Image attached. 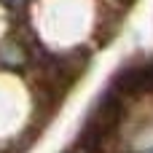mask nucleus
Masks as SVG:
<instances>
[{
	"mask_svg": "<svg viewBox=\"0 0 153 153\" xmlns=\"http://www.w3.org/2000/svg\"><path fill=\"white\" fill-rule=\"evenodd\" d=\"M143 153H153V145H151V148H145V151H143Z\"/></svg>",
	"mask_w": 153,
	"mask_h": 153,
	"instance_id": "nucleus-4",
	"label": "nucleus"
},
{
	"mask_svg": "<svg viewBox=\"0 0 153 153\" xmlns=\"http://www.w3.org/2000/svg\"><path fill=\"white\" fill-rule=\"evenodd\" d=\"M0 56H3V62H8V65H13V67L24 65V59H27L24 48H22V46H16V43H3Z\"/></svg>",
	"mask_w": 153,
	"mask_h": 153,
	"instance_id": "nucleus-3",
	"label": "nucleus"
},
{
	"mask_svg": "<svg viewBox=\"0 0 153 153\" xmlns=\"http://www.w3.org/2000/svg\"><path fill=\"white\" fill-rule=\"evenodd\" d=\"M110 91L118 94L121 100L124 97H145V94H153V62L121 67L113 75V81H110Z\"/></svg>",
	"mask_w": 153,
	"mask_h": 153,
	"instance_id": "nucleus-2",
	"label": "nucleus"
},
{
	"mask_svg": "<svg viewBox=\"0 0 153 153\" xmlns=\"http://www.w3.org/2000/svg\"><path fill=\"white\" fill-rule=\"evenodd\" d=\"M121 118H124L121 97L113 94V91H105V94L97 100V105L91 108V113H89V118H86V124H83V129H81L78 145L86 153H100L108 143H110V137L116 134Z\"/></svg>",
	"mask_w": 153,
	"mask_h": 153,
	"instance_id": "nucleus-1",
	"label": "nucleus"
}]
</instances>
